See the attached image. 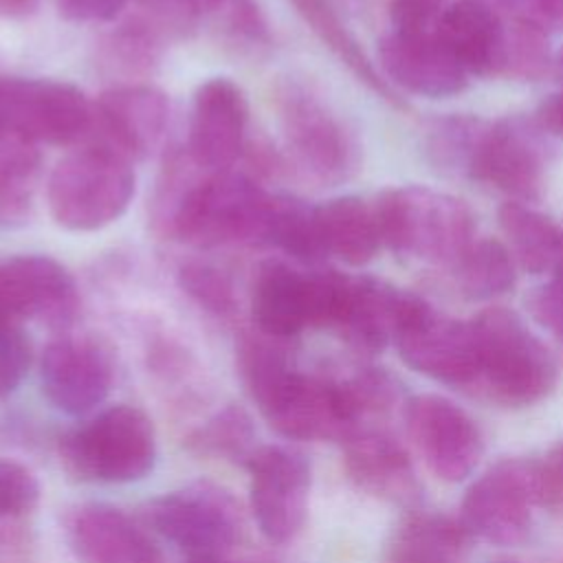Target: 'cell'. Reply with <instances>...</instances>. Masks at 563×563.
Segmentation results:
<instances>
[{
  "label": "cell",
  "instance_id": "6da1fadb",
  "mask_svg": "<svg viewBox=\"0 0 563 563\" xmlns=\"http://www.w3.org/2000/svg\"><path fill=\"white\" fill-rule=\"evenodd\" d=\"M471 325L477 341V394L501 407H528L554 389L556 361L517 312L493 306L477 312Z\"/></svg>",
  "mask_w": 563,
  "mask_h": 563
},
{
  "label": "cell",
  "instance_id": "7a4b0ae2",
  "mask_svg": "<svg viewBox=\"0 0 563 563\" xmlns=\"http://www.w3.org/2000/svg\"><path fill=\"white\" fill-rule=\"evenodd\" d=\"M374 213L383 244L409 260L451 268L475 242V216L451 194L422 185L380 191Z\"/></svg>",
  "mask_w": 563,
  "mask_h": 563
},
{
  "label": "cell",
  "instance_id": "3957f363",
  "mask_svg": "<svg viewBox=\"0 0 563 563\" xmlns=\"http://www.w3.org/2000/svg\"><path fill=\"white\" fill-rule=\"evenodd\" d=\"M156 429L132 405H112L59 438V457L84 482L130 484L156 464Z\"/></svg>",
  "mask_w": 563,
  "mask_h": 563
},
{
  "label": "cell",
  "instance_id": "277c9868",
  "mask_svg": "<svg viewBox=\"0 0 563 563\" xmlns=\"http://www.w3.org/2000/svg\"><path fill=\"white\" fill-rule=\"evenodd\" d=\"M134 187L130 158L106 145H88L70 152L53 167L46 200L59 227L97 231L125 213Z\"/></svg>",
  "mask_w": 563,
  "mask_h": 563
},
{
  "label": "cell",
  "instance_id": "5b68a950",
  "mask_svg": "<svg viewBox=\"0 0 563 563\" xmlns=\"http://www.w3.org/2000/svg\"><path fill=\"white\" fill-rule=\"evenodd\" d=\"M277 110L288 152L312 180L336 185L356 174L358 139L317 90L301 81H286L277 92Z\"/></svg>",
  "mask_w": 563,
  "mask_h": 563
},
{
  "label": "cell",
  "instance_id": "8992f818",
  "mask_svg": "<svg viewBox=\"0 0 563 563\" xmlns=\"http://www.w3.org/2000/svg\"><path fill=\"white\" fill-rule=\"evenodd\" d=\"M268 194L242 174L213 172L198 178L178 205L169 233L196 244L260 242Z\"/></svg>",
  "mask_w": 563,
  "mask_h": 563
},
{
  "label": "cell",
  "instance_id": "52a82bcc",
  "mask_svg": "<svg viewBox=\"0 0 563 563\" xmlns=\"http://www.w3.org/2000/svg\"><path fill=\"white\" fill-rule=\"evenodd\" d=\"M141 515L154 532L189 559L227 556L242 537L240 504L213 482H194L154 497Z\"/></svg>",
  "mask_w": 563,
  "mask_h": 563
},
{
  "label": "cell",
  "instance_id": "ba28073f",
  "mask_svg": "<svg viewBox=\"0 0 563 563\" xmlns=\"http://www.w3.org/2000/svg\"><path fill=\"white\" fill-rule=\"evenodd\" d=\"M394 345L407 367L438 383L473 389L477 378V341L471 321L435 310L420 295L407 292Z\"/></svg>",
  "mask_w": 563,
  "mask_h": 563
},
{
  "label": "cell",
  "instance_id": "9c48e42d",
  "mask_svg": "<svg viewBox=\"0 0 563 563\" xmlns=\"http://www.w3.org/2000/svg\"><path fill=\"white\" fill-rule=\"evenodd\" d=\"M92 128L86 95L66 81L0 77V130L31 143L68 145Z\"/></svg>",
  "mask_w": 563,
  "mask_h": 563
},
{
  "label": "cell",
  "instance_id": "30bf717a",
  "mask_svg": "<svg viewBox=\"0 0 563 563\" xmlns=\"http://www.w3.org/2000/svg\"><path fill=\"white\" fill-rule=\"evenodd\" d=\"M545 130L537 119L519 114L488 121L473 156L468 178L490 185L515 202L543 196L548 174Z\"/></svg>",
  "mask_w": 563,
  "mask_h": 563
},
{
  "label": "cell",
  "instance_id": "8fae6325",
  "mask_svg": "<svg viewBox=\"0 0 563 563\" xmlns=\"http://www.w3.org/2000/svg\"><path fill=\"white\" fill-rule=\"evenodd\" d=\"M532 506H537L532 460L506 457L468 486L460 521L473 539L493 545H519L530 534Z\"/></svg>",
  "mask_w": 563,
  "mask_h": 563
},
{
  "label": "cell",
  "instance_id": "7c38bea8",
  "mask_svg": "<svg viewBox=\"0 0 563 563\" xmlns=\"http://www.w3.org/2000/svg\"><path fill=\"white\" fill-rule=\"evenodd\" d=\"M253 400L266 422L288 440L343 442L356 429L339 380L308 376L295 367Z\"/></svg>",
  "mask_w": 563,
  "mask_h": 563
},
{
  "label": "cell",
  "instance_id": "4fadbf2b",
  "mask_svg": "<svg viewBox=\"0 0 563 563\" xmlns=\"http://www.w3.org/2000/svg\"><path fill=\"white\" fill-rule=\"evenodd\" d=\"M407 433L427 468L444 482L466 479L484 453L475 418L438 394H416L402 405Z\"/></svg>",
  "mask_w": 563,
  "mask_h": 563
},
{
  "label": "cell",
  "instance_id": "5bb4252c",
  "mask_svg": "<svg viewBox=\"0 0 563 563\" xmlns=\"http://www.w3.org/2000/svg\"><path fill=\"white\" fill-rule=\"evenodd\" d=\"M251 510L260 532L273 543L292 541L308 517L310 462L303 453L266 444L246 462Z\"/></svg>",
  "mask_w": 563,
  "mask_h": 563
},
{
  "label": "cell",
  "instance_id": "9a60e30c",
  "mask_svg": "<svg viewBox=\"0 0 563 563\" xmlns=\"http://www.w3.org/2000/svg\"><path fill=\"white\" fill-rule=\"evenodd\" d=\"M40 380L55 409L68 416H84L99 407L112 389V356L95 336L64 334L44 347Z\"/></svg>",
  "mask_w": 563,
  "mask_h": 563
},
{
  "label": "cell",
  "instance_id": "2e32d148",
  "mask_svg": "<svg viewBox=\"0 0 563 563\" xmlns=\"http://www.w3.org/2000/svg\"><path fill=\"white\" fill-rule=\"evenodd\" d=\"M77 308L75 282L57 260L33 253L0 260V325L37 319L64 328Z\"/></svg>",
  "mask_w": 563,
  "mask_h": 563
},
{
  "label": "cell",
  "instance_id": "e0dca14e",
  "mask_svg": "<svg viewBox=\"0 0 563 563\" xmlns=\"http://www.w3.org/2000/svg\"><path fill=\"white\" fill-rule=\"evenodd\" d=\"M249 103L229 77H211L200 84L191 101L187 154L196 167L227 172L244 147Z\"/></svg>",
  "mask_w": 563,
  "mask_h": 563
},
{
  "label": "cell",
  "instance_id": "ac0fdd59",
  "mask_svg": "<svg viewBox=\"0 0 563 563\" xmlns=\"http://www.w3.org/2000/svg\"><path fill=\"white\" fill-rule=\"evenodd\" d=\"M378 59L394 86L429 99L460 95L468 75L449 53L435 31H398L394 29L378 44Z\"/></svg>",
  "mask_w": 563,
  "mask_h": 563
},
{
  "label": "cell",
  "instance_id": "d6986e66",
  "mask_svg": "<svg viewBox=\"0 0 563 563\" xmlns=\"http://www.w3.org/2000/svg\"><path fill=\"white\" fill-rule=\"evenodd\" d=\"M345 473L356 488L383 501L411 506L422 486L407 449L378 424L356 427L343 442Z\"/></svg>",
  "mask_w": 563,
  "mask_h": 563
},
{
  "label": "cell",
  "instance_id": "ffe728a7",
  "mask_svg": "<svg viewBox=\"0 0 563 563\" xmlns=\"http://www.w3.org/2000/svg\"><path fill=\"white\" fill-rule=\"evenodd\" d=\"M95 114L106 139L99 145L132 161L152 154L161 145L169 121V103L154 86L123 84L99 97Z\"/></svg>",
  "mask_w": 563,
  "mask_h": 563
},
{
  "label": "cell",
  "instance_id": "44dd1931",
  "mask_svg": "<svg viewBox=\"0 0 563 563\" xmlns=\"http://www.w3.org/2000/svg\"><path fill=\"white\" fill-rule=\"evenodd\" d=\"M66 530L79 563H163L150 534L117 506L84 504L70 512Z\"/></svg>",
  "mask_w": 563,
  "mask_h": 563
},
{
  "label": "cell",
  "instance_id": "7402d4cb",
  "mask_svg": "<svg viewBox=\"0 0 563 563\" xmlns=\"http://www.w3.org/2000/svg\"><path fill=\"white\" fill-rule=\"evenodd\" d=\"M433 31L466 75H499L506 18L490 2L457 0L442 11Z\"/></svg>",
  "mask_w": 563,
  "mask_h": 563
},
{
  "label": "cell",
  "instance_id": "603a6c76",
  "mask_svg": "<svg viewBox=\"0 0 563 563\" xmlns=\"http://www.w3.org/2000/svg\"><path fill=\"white\" fill-rule=\"evenodd\" d=\"M407 290L376 277H347L334 330L356 352L376 354L394 343Z\"/></svg>",
  "mask_w": 563,
  "mask_h": 563
},
{
  "label": "cell",
  "instance_id": "cb8c5ba5",
  "mask_svg": "<svg viewBox=\"0 0 563 563\" xmlns=\"http://www.w3.org/2000/svg\"><path fill=\"white\" fill-rule=\"evenodd\" d=\"M385 563H473V537L444 512L416 510L385 541Z\"/></svg>",
  "mask_w": 563,
  "mask_h": 563
},
{
  "label": "cell",
  "instance_id": "d4e9b609",
  "mask_svg": "<svg viewBox=\"0 0 563 563\" xmlns=\"http://www.w3.org/2000/svg\"><path fill=\"white\" fill-rule=\"evenodd\" d=\"M251 317L257 332L286 341L310 328L308 275L282 262L262 264L251 288Z\"/></svg>",
  "mask_w": 563,
  "mask_h": 563
},
{
  "label": "cell",
  "instance_id": "484cf974",
  "mask_svg": "<svg viewBox=\"0 0 563 563\" xmlns=\"http://www.w3.org/2000/svg\"><path fill=\"white\" fill-rule=\"evenodd\" d=\"M317 224L325 255L330 253L350 266L372 262L383 244L374 205L358 196H341L319 205Z\"/></svg>",
  "mask_w": 563,
  "mask_h": 563
},
{
  "label": "cell",
  "instance_id": "4316f807",
  "mask_svg": "<svg viewBox=\"0 0 563 563\" xmlns=\"http://www.w3.org/2000/svg\"><path fill=\"white\" fill-rule=\"evenodd\" d=\"M497 220L519 268L548 277L563 271V229L552 218L508 200L499 207Z\"/></svg>",
  "mask_w": 563,
  "mask_h": 563
},
{
  "label": "cell",
  "instance_id": "83f0119b",
  "mask_svg": "<svg viewBox=\"0 0 563 563\" xmlns=\"http://www.w3.org/2000/svg\"><path fill=\"white\" fill-rule=\"evenodd\" d=\"M299 18L308 24V29L347 66V70L363 81L369 90H374L383 101L398 110H407V101L398 97L394 86L376 70L369 62L356 37L345 26L334 0H290Z\"/></svg>",
  "mask_w": 563,
  "mask_h": 563
},
{
  "label": "cell",
  "instance_id": "f1b7e54d",
  "mask_svg": "<svg viewBox=\"0 0 563 563\" xmlns=\"http://www.w3.org/2000/svg\"><path fill=\"white\" fill-rule=\"evenodd\" d=\"M260 242L273 244L303 264H317L325 257L317 207L292 196H268Z\"/></svg>",
  "mask_w": 563,
  "mask_h": 563
},
{
  "label": "cell",
  "instance_id": "f546056e",
  "mask_svg": "<svg viewBox=\"0 0 563 563\" xmlns=\"http://www.w3.org/2000/svg\"><path fill=\"white\" fill-rule=\"evenodd\" d=\"M455 286L471 301H486L512 290L517 282V264L499 240H475L462 257L451 266Z\"/></svg>",
  "mask_w": 563,
  "mask_h": 563
},
{
  "label": "cell",
  "instance_id": "4dcf8cb0",
  "mask_svg": "<svg viewBox=\"0 0 563 563\" xmlns=\"http://www.w3.org/2000/svg\"><path fill=\"white\" fill-rule=\"evenodd\" d=\"M255 438L257 433L251 413L231 402L196 427L185 438V444L196 455L240 462L246 466L251 455L260 449L255 446Z\"/></svg>",
  "mask_w": 563,
  "mask_h": 563
},
{
  "label": "cell",
  "instance_id": "1f68e13d",
  "mask_svg": "<svg viewBox=\"0 0 563 563\" xmlns=\"http://www.w3.org/2000/svg\"><path fill=\"white\" fill-rule=\"evenodd\" d=\"M486 125V119L471 114H446L429 121L422 141L427 158L442 172L468 176Z\"/></svg>",
  "mask_w": 563,
  "mask_h": 563
},
{
  "label": "cell",
  "instance_id": "d6a6232c",
  "mask_svg": "<svg viewBox=\"0 0 563 563\" xmlns=\"http://www.w3.org/2000/svg\"><path fill=\"white\" fill-rule=\"evenodd\" d=\"M37 165L35 143L0 130V218H13L24 211Z\"/></svg>",
  "mask_w": 563,
  "mask_h": 563
},
{
  "label": "cell",
  "instance_id": "836d02e7",
  "mask_svg": "<svg viewBox=\"0 0 563 563\" xmlns=\"http://www.w3.org/2000/svg\"><path fill=\"white\" fill-rule=\"evenodd\" d=\"M339 387L354 427L374 424V418L391 411L400 400L398 378L383 367H361L339 380Z\"/></svg>",
  "mask_w": 563,
  "mask_h": 563
},
{
  "label": "cell",
  "instance_id": "e575fe53",
  "mask_svg": "<svg viewBox=\"0 0 563 563\" xmlns=\"http://www.w3.org/2000/svg\"><path fill=\"white\" fill-rule=\"evenodd\" d=\"M548 33L526 20L506 15V42L501 57V77L537 81L550 70Z\"/></svg>",
  "mask_w": 563,
  "mask_h": 563
},
{
  "label": "cell",
  "instance_id": "d590c367",
  "mask_svg": "<svg viewBox=\"0 0 563 563\" xmlns=\"http://www.w3.org/2000/svg\"><path fill=\"white\" fill-rule=\"evenodd\" d=\"M178 279H180V288L200 308H205L218 317L233 312V308H235L233 284L220 268H216L211 264H202V262H189L180 268Z\"/></svg>",
  "mask_w": 563,
  "mask_h": 563
},
{
  "label": "cell",
  "instance_id": "8d00e7d4",
  "mask_svg": "<svg viewBox=\"0 0 563 563\" xmlns=\"http://www.w3.org/2000/svg\"><path fill=\"white\" fill-rule=\"evenodd\" d=\"M150 24L130 22L114 31L110 40V59L125 70H147L158 59V37Z\"/></svg>",
  "mask_w": 563,
  "mask_h": 563
},
{
  "label": "cell",
  "instance_id": "74e56055",
  "mask_svg": "<svg viewBox=\"0 0 563 563\" xmlns=\"http://www.w3.org/2000/svg\"><path fill=\"white\" fill-rule=\"evenodd\" d=\"M40 501V482L22 464L0 460V519L22 517Z\"/></svg>",
  "mask_w": 563,
  "mask_h": 563
},
{
  "label": "cell",
  "instance_id": "f35d334b",
  "mask_svg": "<svg viewBox=\"0 0 563 563\" xmlns=\"http://www.w3.org/2000/svg\"><path fill=\"white\" fill-rule=\"evenodd\" d=\"M29 365L31 343L26 334L18 325H0V402L20 387Z\"/></svg>",
  "mask_w": 563,
  "mask_h": 563
},
{
  "label": "cell",
  "instance_id": "ab89813d",
  "mask_svg": "<svg viewBox=\"0 0 563 563\" xmlns=\"http://www.w3.org/2000/svg\"><path fill=\"white\" fill-rule=\"evenodd\" d=\"M532 319L552 336L563 341V271L550 275L526 299Z\"/></svg>",
  "mask_w": 563,
  "mask_h": 563
},
{
  "label": "cell",
  "instance_id": "60d3db41",
  "mask_svg": "<svg viewBox=\"0 0 563 563\" xmlns=\"http://www.w3.org/2000/svg\"><path fill=\"white\" fill-rule=\"evenodd\" d=\"M532 482L537 506H563V440L552 444L539 460H532Z\"/></svg>",
  "mask_w": 563,
  "mask_h": 563
},
{
  "label": "cell",
  "instance_id": "b9f144b4",
  "mask_svg": "<svg viewBox=\"0 0 563 563\" xmlns=\"http://www.w3.org/2000/svg\"><path fill=\"white\" fill-rule=\"evenodd\" d=\"M446 9V0H391V20L398 31H431Z\"/></svg>",
  "mask_w": 563,
  "mask_h": 563
},
{
  "label": "cell",
  "instance_id": "7bdbcfd3",
  "mask_svg": "<svg viewBox=\"0 0 563 563\" xmlns=\"http://www.w3.org/2000/svg\"><path fill=\"white\" fill-rule=\"evenodd\" d=\"M128 0H57L59 13L73 22H110Z\"/></svg>",
  "mask_w": 563,
  "mask_h": 563
},
{
  "label": "cell",
  "instance_id": "ee69618b",
  "mask_svg": "<svg viewBox=\"0 0 563 563\" xmlns=\"http://www.w3.org/2000/svg\"><path fill=\"white\" fill-rule=\"evenodd\" d=\"M231 26L235 33L249 37V40H266V26L262 20V13L257 11L253 0H233L231 11Z\"/></svg>",
  "mask_w": 563,
  "mask_h": 563
},
{
  "label": "cell",
  "instance_id": "f6af8a7d",
  "mask_svg": "<svg viewBox=\"0 0 563 563\" xmlns=\"http://www.w3.org/2000/svg\"><path fill=\"white\" fill-rule=\"evenodd\" d=\"M534 119L548 134L563 139V92L543 99L537 108Z\"/></svg>",
  "mask_w": 563,
  "mask_h": 563
},
{
  "label": "cell",
  "instance_id": "bcb514c9",
  "mask_svg": "<svg viewBox=\"0 0 563 563\" xmlns=\"http://www.w3.org/2000/svg\"><path fill=\"white\" fill-rule=\"evenodd\" d=\"M37 4L40 0H0V18H22L35 11Z\"/></svg>",
  "mask_w": 563,
  "mask_h": 563
},
{
  "label": "cell",
  "instance_id": "7dc6e473",
  "mask_svg": "<svg viewBox=\"0 0 563 563\" xmlns=\"http://www.w3.org/2000/svg\"><path fill=\"white\" fill-rule=\"evenodd\" d=\"M231 0H178V4L183 7V11L191 13V15H202V13H211L220 7H224Z\"/></svg>",
  "mask_w": 563,
  "mask_h": 563
},
{
  "label": "cell",
  "instance_id": "c3c4849f",
  "mask_svg": "<svg viewBox=\"0 0 563 563\" xmlns=\"http://www.w3.org/2000/svg\"><path fill=\"white\" fill-rule=\"evenodd\" d=\"M187 563H244V561H231L227 556H202V559H187Z\"/></svg>",
  "mask_w": 563,
  "mask_h": 563
},
{
  "label": "cell",
  "instance_id": "681fc988",
  "mask_svg": "<svg viewBox=\"0 0 563 563\" xmlns=\"http://www.w3.org/2000/svg\"><path fill=\"white\" fill-rule=\"evenodd\" d=\"M554 66H556V75H559V79L563 81V51H561V55H559V59L554 62Z\"/></svg>",
  "mask_w": 563,
  "mask_h": 563
},
{
  "label": "cell",
  "instance_id": "f907efd6",
  "mask_svg": "<svg viewBox=\"0 0 563 563\" xmlns=\"http://www.w3.org/2000/svg\"><path fill=\"white\" fill-rule=\"evenodd\" d=\"M490 563H519L515 559H497V561H490Z\"/></svg>",
  "mask_w": 563,
  "mask_h": 563
},
{
  "label": "cell",
  "instance_id": "816d5d0a",
  "mask_svg": "<svg viewBox=\"0 0 563 563\" xmlns=\"http://www.w3.org/2000/svg\"><path fill=\"white\" fill-rule=\"evenodd\" d=\"M145 2H150V0H145Z\"/></svg>",
  "mask_w": 563,
  "mask_h": 563
}]
</instances>
